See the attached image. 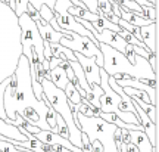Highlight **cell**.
<instances>
[{"mask_svg": "<svg viewBox=\"0 0 159 152\" xmlns=\"http://www.w3.org/2000/svg\"><path fill=\"white\" fill-rule=\"evenodd\" d=\"M75 59L78 61V64L83 68V73L85 75V80L89 81V84L91 83H96L100 84V67L96 64L94 58H87L84 55H81L78 52H74Z\"/></svg>", "mask_w": 159, "mask_h": 152, "instance_id": "ba28073f", "label": "cell"}, {"mask_svg": "<svg viewBox=\"0 0 159 152\" xmlns=\"http://www.w3.org/2000/svg\"><path fill=\"white\" fill-rule=\"evenodd\" d=\"M13 75L16 78L15 92H13V95H6L5 93V96H3L5 112L7 115V118L15 120L18 112H21L22 109L31 107V108H34L35 111L40 114V117L46 121V115H47L50 103L47 102L46 96H43L41 101H39L35 97L34 92H33V86H31L30 62L27 59V56L21 55Z\"/></svg>", "mask_w": 159, "mask_h": 152, "instance_id": "7a4b0ae2", "label": "cell"}, {"mask_svg": "<svg viewBox=\"0 0 159 152\" xmlns=\"http://www.w3.org/2000/svg\"><path fill=\"white\" fill-rule=\"evenodd\" d=\"M93 36L96 37V40L99 43H103V45H108L111 47H114L116 50H119L121 53H124L125 46H127V41H125L118 33H115L112 30H103L100 33L94 31Z\"/></svg>", "mask_w": 159, "mask_h": 152, "instance_id": "9c48e42d", "label": "cell"}, {"mask_svg": "<svg viewBox=\"0 0 159 152\" xmlns=\"http://www.w3.org/2000/svg\"><path fill=\"white\" fill-rule=\"evenodd\" d=\"M136 3H139L140 6H155V5H152L149 0H134Z\"/></svg>", "mask_w": 159, "mask_h": 152, "instance_id": "4dcf8cb0", "label": "cell"}, {"mask_svg": "<svg viewBox=\"0 0 159 152\" xmlns=\"http://www.w3.org/2000/svg\"><path fill=\"white\" fill-rule=\"evenodd\" d=\"M134 107H136L137 118L140 120V124H142V127H143V131H144L146 136L149 137V140H150V143H152V146H158V124H155L152 120L149 118L148 115H146V112H144L142 108L137 105L136 102H134Z\"/></svg>", "mask_w": 159, "mask_h": 152, "instance_id": "30bf717a", "label": "cell"}, {"mask_svg": "<svg viewBox=\"0 0 159 152\" xmlns=\"http://www.w3.org/2000/svg\"><path fill=\"white\" fill-rule=\"evenodd\" d=\"M152 5H155V6H158V0H149Z\"/></svg>", "mask_w": 159, "mask_h": 152, "instance_id": "d6a6232c", "label": "cell"}, {"mask_svg": "<svg viewBox=\"0 0 159 152\" xmlns=\"http://www.w3.org/2000/svg\"><path fill=\"white\" fill-rule=\"evenodd\" d=\"M111 77H114L115 83L118 86H121V87H134V89L144 90L148 93L149 99H150V103L155 105V107H158V89H153L152 86L146 84L144 81H142V80H139V78H134V77H130L127 74H114Z\"/></svg>", "mask_w": 159, "mask_h": 152, "instance_id": "52a82bcc", "label": "cell"}, {"mask_svg": "<svg viewBox=\"0 0 159 152\" xmlns=\"http://www.w3.org/2000/svg\"><path fill=\"white\" fill-rule=\"evenodd\" d=\"M97 7H99V13L100 15H108V13H114L112 12V6H111V0H96Z\"/></svg>", "mask_w": 159, "mask_h": 152, "instance_id": "7402d4cb", "label": "cell"}, {"mask_svg": "<svg viewBox=\"0 0 159 152\" xmlns=\"http://www.w3.org/2000/svg\"><path fill=\"white\" fill-rule=\"evenodd\" d=\"M125 146H127V151H128V152H139V149L136 148V145H133L131 142H128Z\"/></svg>", "mask_w": 159, "mask_h": 152, "instance_id": "f546056e", "label": "cell"}, {"mask_svg": "<svg viewBox=\"0 0 159 152\" xmlns=\"http://www.w3.org/2000/svg\"><path fill=\"white\" fill-rule=\"evenodd\" d=\"M99 49H100L103 55L102 68L108 73V75L127 74L130 77H134V78L144 81L146 84L152 86L153 89H158V75L153 73V69H152L148 59L136 55L134 64H131L125 58L124 53H121L119 50L111 47V46L99 43Z\"/></svg>", "mask_w": 159, "mask_h": 152, "instance_id": "3957f363", "label": "cell"}, {"mask_svg": "<svg viewBox=\"0 0 159 152\" xmlns=\"http://www.w3.org/2000/svg\"><path fill=\"white\" fill-rule=\"evenodd\" d=\"M7 5H9L12 9H13V7H15V0H9V2H7Z\"/></svg>", "mask_w": 159, "mask_h": 152, "instance_id": "1f68e13d", "label": "cell"}, {"mask_svg": "<svg viewBox=\"0 0 159 152\" xmlns=\"http://www.w3.org/2000/svg\"><path fill=\"white\" fill-rule=\"evenodd\" d=\"M43 86V93H44L47 102L50 103V107L55 109V112H57L68 126V131H69V139L68 140L77 148L83 149V143H81V129L75 124L74 117H72V111L69 108V101L65 92L62 89H59L52 83L49 78H43L41 81Z\"/></svg>", "mask_w": 159, "mask_h": 152, "instance_id": "277c9868", "label": "cell"}, {"mask_svg": "<svg viewBox=\"0 0 159 152\" xmlns=\"http://www.w3.org/2000/svg\"><path fill=\"white\" fill-rule=\"evenodd\" d=\"M28 0H15V7H13V12L16 13V17L25 13L27 11V6H28Z\"/></svg>", "mask_w": 159, "mask_h": 152, "instance_id": "cb8c5ba5", "label": "cell"}, {"mask_svg": "<svg viewBox=\"0 0 159 152\" xmlns=\"http://www.w3.org/2000/svg\"><path fill=\"white\" fill-rule=\"evenodd\" d=\"M133 50H134V53L136 55H139V56H143L144 59H149L150 58V52L146 49V47H142V46H136V45H133Z\"/></svg>", "mask_w": 159, "mask_h": 152, "instance_id": "d4e9b609", "label": "cell"}, {"mask_svg": "<svg viewBox=\"0 0 159 152\" xmlns=\"http://www.w3.org/2000/svg\"><path fill=\"white\" fill-rule=\"evenodd\" d=\"M49 75H50V81L53 84L59 87V89H65V86L68 84V77H66V73H65V68L61 67V65H56L55 68H50L49 71Z\"/></svg>", "mask_w": 159, "mask_h": 152, "instance_id": "9a60e30c", "label": "cell"}, {"mask_svg": "<svg viewBox=\"0 0 159 152\" xmlns=\"http://www.w3.org/2000/svg\"><path fill=\"white\" fill-rule=\"evenodd\" d=\"M28 2H30V3H31L33 6H34L37 11L40 9V6H41V5H47L49 7H50V9H53V7H55V3H56V0H28ZM71 2H72V5H74V6H81V5H84V3H81L80 0H71Z\"/></svg>", "mask_w": 159, "mask_h": 152, "instance_id": "ffe728a7", "label": "cell"}, {"mask_svg": "<svg viewBox=\"0 0 159 152\" xmlns=\"http://www.w3.org/2000/svg\"><path fill=\"white\" fill-rule=\"evenodd\" d=\"M140 37L150 53H158V21L140 27Z\"/></svg>", "mask_w": 159, "mask_h": 152, "instance_id": "8fae6325", "label": "cell"}, {"mask_svg": "<svg viewBox=\"0 0 159 152\" xmlns=\"http://www.w3.org/2000/svg\"><path fill=\"white\" fill-rule=\"evenodd\" d=\"M63 92H65V95H66V97H68V101L71 102V103H75V105H80V103H81V96H80L77 87H75L71 81H68V84L65 86Z\"/></svg>", "mask_w": 159, "mask_h": 152, "instance_id": "d6986e66", "label": "cell"}, {"mask_svg": "<svg viewBox=\"0 0 159 152\" xmlns=\"http://www.w3.org/2000/svg\"><path fill=\"white\" fill-rule=\"evenodd\" d=\"M27 13H28V17L31 18V19H34V21H37V19H40V13H39V11H37V9H35L34 6L31 5V3H28V6H27Z\"/></svg>", "mask_w": 159, "mask_h": 152, "instance_id": "4316f807", "label": "cell"}, {"mask_svg": "<svg viewBox=\"0 0 159 152\" xmlns=\"http://www.w3.org/2000/svg\"><path fill=\"white\" fill-rule=\"evenodd\" d=\"M81 3H84L85 7L91 11L93 13H99V7H97V2L96 0H80Z\"/></svg>", "mask_w": 159, "mask_h": 152, "instance_id": "484cf974", "label": "cell"}, {"mask_svg": "<svg viewBox=\"0 0 159 152\" xmlns=\"http://www.w3.org/2000/svg\"><path fill=\"white\" fill-rule=\"evenodd\" d=\"M39 13H40V17L43 18L44 21H47V22H49L52 18L55 17V12H53V9H50L47 5H41V6H40Z\"/></svg>", "mask_w": 159, "mask_h": 152, "instance_id": "603a6c76", "label": "cell"}, {"mask_svg": "<svg viewBox=\"0 0 159 152\" xmlns=\"http://www.w3.org/2000/svg\"><path fill=\"white\" fill-rule=\"evenodd\" d=\"M111 6H112V12H114V15L121 17V7H119L118 3H115L114 0H111Z\"/></svg>", "mask_w": 159, "mask_h": 152, "instance_id": "f1b7e54d", "label": "cell"}, {"mask_svg": "<svg viewBox=\"0 0 159 152\" xmlns=\"http://www.w3.org/2000/svg\"><path fill=\"white\" fill-rule=\"evenodd\" d=\"M59 43L63 45L65 47L71 49L72 52H78V53H81V55H84L87 58H94L97 65L102 67L103 64L102 52L99 49V46L94 45L89 37L80 36L78 33H74V31H66V36H63L62 39L59 40Z\"/></svg>", "mask_w": 159, "mask_h": 152, "instance_id": "8992f818", "label": "cell"}, {"mask_svg": "<svg viewBox=\"0 0 159 152\" xmlns=\"http://www.w3.org/2000/svg\"><path fill=\"white\" fill-rule=\"evenodd\" d=\"M35 25H37L39 33H40V36L43 37V40L49 41V43H59V40L65 36L63 33H57L56 30L53 28L47 21H44L43 18L37 19V21H35Z\"/></svg>", "mask_w": 159, "mask_h": 152, "instance_id": "7c38bea8", "label": "cell"}, {"mask_svg": "<svg viewBox=\"0 0 159 152\" xmlns=\"http://www.w3.org/2000/svg\"><path fill=\"white\" fill-rule=\"evenodd\" d=\"M90 87H91V92L85 95V99L90 102V103H93L96 108L100 109V102H99V97H100V95L103 93L102 87H100L99 84H96V83H91Z\"/></svg>", "mask_w": 159, "mask_h": 152, "instance_id": "ac0fdd59", "label": "cell"}, {"mask_svg": "<svg viewBox=\"0 0 159 152\" xmlns=\"http://www.w3.org/2000/svg\"><path fill=\"white\" fill-rule=\"evenodd\" d=\"M142 17L156 22L158 21V6H142Z\"/></svg>", "mask_w": 159, "mask_h": 152, "instance_id": "44dd1931", "label": "cell"}, {"mask_svg": "<svg viewBox=\"0 0 159 152\" xmlns=\"http://www.w3.org/2000/svg\"><path fill=\"white\" fill-rule=\"evenodd\" d=\"M22 55L21 27L11 6L0 2V83L15 73Z\"/></svg>", "mask_w": 159, "mask_h": 152, "instance_id": "6da1fadb", "label": "cell"}, {"mask_svg": "<svg viewBox=\"0 0 159 152\" xmlns=\"http://www.w3.org/2000/svg\"><path fill=\"white\" fill-rule=\"evenodd\" d=\"M128 135H130V142L136 145L139 152H153V146L143 130H128Z\"/></svg>", "mask_w": 159, "mask_h": 152, "instance_id": "4fadbf2b", "label": "cell"}, {"mask_svg": "<svg viewBox=\"0 0 159 152\" xmlns=\"http://www.w3.org/2000/svg\"><path fill=\"white\" fill-rule=\"evenodd\" d=\"M0 135L6 136L7 139H15V140H28V137L22 135L16 126L7 124L3 118H0Z\"/></svg>", "mask_w": 159, "mask_h": 152, "instance_id": "5bb4252c", "label": "cell"}, {"mask_svg": "<svg viewBox=\"0 0 159 152\" xmlns=\"http://www.w3.org/2000/svg\"><path fill=\"white\" fill-rule=\"evenodd\" d=\"M133 101L136 102L139 107L142 108L143 111L146 112V115H148L149 118L152 120L155 124H158V107H155V105H152V103H148V102L142 101V99H139L137 96H130Z\"/></svg>", "mask_w": 159, "mask_h": 152, "instance_id": "e0dca14e", "label": "cell"}, {"mask_svg": "<svg viewBox=\"0 0 159 152\" xmlns=\"http://www.w3.org/2000/svg\"><path fill=\"white\" fill-rule=\"evenodd\" d=\"M81 143H83V151L84 152H90L91 151V143H90V139L89 136L81 131Z\"/></svg>", "mask_w": 159, "mask_h": 152, "instance_id": "83f0119b", "label": "cell"}, {"mask_svg": "<svg viewBox=\"0 0 159 152\" xmlns=\"http://www.w3.org/2000/svg\"><path fill=\"white\" fill-rule=\"evenodd\" d=\"M122 19H125L127 22L133 24V25H136V27H143V25H149V24H152V21H149L146 19L142 15H139V13H133V12H128L125 11V9H121V17Z\"/></svg>", "mask_w": 159, "mask_h": 152, "instance_id": "2e32d148", "label": "cell"}, {"mask_svg": "<svg viewBox=\"0 0 159 152\" xmlns=\"http://www.w3.org/2000/svg\"><path fill=\"white\" fill-rule=\"evenodd\" d=\"M18 22L21 27V45H22V55L27 56L28 62L33 58V53L39 56L40 62H43L44 58V40L40 36L39 28L35 25V21L28 17V13L25 12L22 15L18 17Z\"/></svg>", "mask_w": 159, "mask_h": 152, "instance_id": "5b68a950", "label": "cell"}]
</instances>
